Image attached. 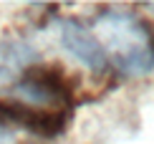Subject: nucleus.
<instances>
[{
  "label": "nucleus",
  "instance_id": "1",
  "mask_svg": "<svg viewBox=\"0 0 154 144\" xmlns=\"http://www.w3.org/2000/svg\"><path fill=\"white\" fill-rule=\"evenodd\" d=\"M96 33L106 56L121 74L144 76L154 68V33L137 15L104 10L96 15Z\"/></svg>",
  "mask_w": 154,
  "mask_h": 144
},
{
  "label": "nucleus",
  "instance_id": "2",
  "mask_svg": "<svg viewBox=\"0 0 154 144\" xmlns=\"http://www.w3.org/2000/svg\"><path fill=\"white\" fill-rule=\"evenodd\" d=\"M15 91L20 101L41 109H73V81L61 66L56 63H33L23 71L20 81L15 83Z\"/></svg>",
  "mask_w": 154,
  "mask_h": 144
},
{
  "label": "nucleus",
  "instance_id": "3",
  "mask_svg": "<svg viewBox=\"0 0 154 144\" xmlns=\"http://www.w3.org/2000/svg\"><path fill=\"white\" fill-rule=\"evenodd\" d=\"M58 36H61L63 48L76 61H81L88 71H94V74H104L106 71L109 56H106L104 45H101V41L81 20H76V18H61L58 20Z\"/></svg>",
  "mask_w": 154,
  "mask_h": 144
},
{
  "label": "nucleus",
  "instance_id": "4",
  "mask_svg": "<svg viewBox=\"0 0 154 144\" xmlns=\"http://www.w3.org/2000/svg\"><path fill=\"white\" fill-rule=\"evenodd\" d=\"M33 58H35V53L28 45L0 41V86L18 83L23 71L28 66H33Z\"/></svg>",
  "mask_w": 154,
  "mask_h": 144
}]
</instances>
